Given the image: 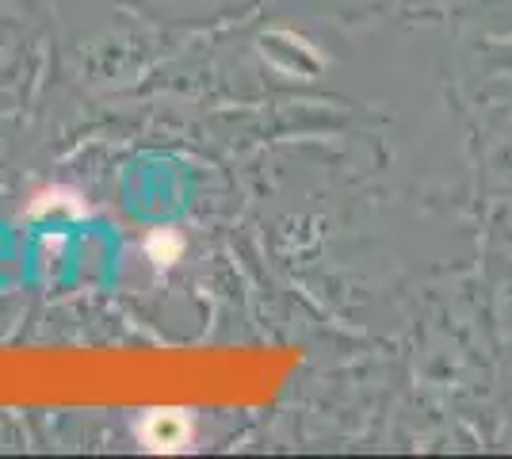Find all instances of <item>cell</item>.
Masks as SVG:
<instances>
[{
	"instance_id": "cell-1",
	"label": "cell",
	"mask_w": 512,
	"mask_h": 459,
	"mask_svg": "<svg viewBox=\"0 0 512 459\" xmlns=\"http://www.w3.org/2000/svg\"><path fill=\"white\" fill-rule=\"evenodd\" d=\"M195 437V417L180 406H157V410H146L142 421H138V440L142 448L150 452H184Z\"/></svg>"
},
{
	"instance_id": "cell-2",
	"label": "cell",
	"mask_w": 512,
	"mask_h": 459,
	"mask_svg": "<svg viewBox=\"0 0 512 459\" xmlns=\"http://www.w3.org/2000/svg\"><path fill=\"white\" fill-rule=\"evenodd\" d=\"M142 249H146V257H150L157 268H169V264H176L180 257H184V238L176 234V230H153L150 238L142 241Z\"/></svg>"
}]
</instances>
